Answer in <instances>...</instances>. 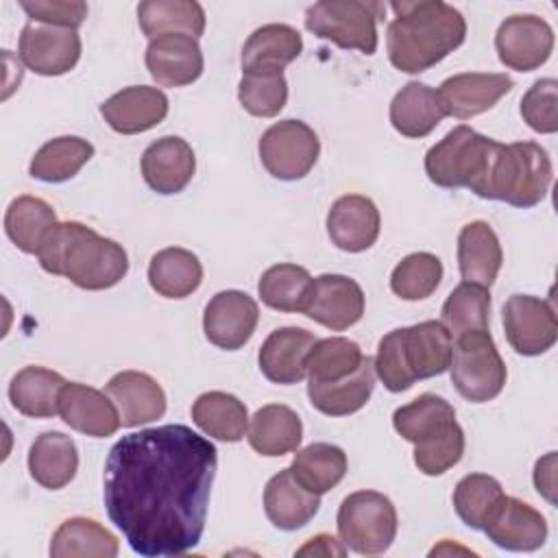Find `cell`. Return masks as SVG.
<instances>
[{
  "instance_id": "23",
  "label": "cell",
  "mask_w": 558,
  "mask_h": 558,
  "mask_svg": "<svg viewBox=\"0 0 558 558\" xmlns=\"http://www.w3.org/2000/svg\"><path fill=\"white\" fill-rule=\"evenodd\" d=\"M105 122L122 135L144 133L168 116V98L161 89L148 85H131L100 105Z\"/></svg>"
},
{
  "instance_id": "25",
  "label": "cell",
  "mask_w": 558,
  "mask_h": 558,
  "mask_svg": "<svg viewBox=\"0 0 558 558\" xmlns=\"http://www.w3.org/2000/svg\"><path fill=\"white\" fill-rule=\"evenodd\" d=\"M107 395L120 412L124 427H137L157 421L166 412V392L146 373L122 371L107 381Z\"/></svg>"
},
{
  "instance_id": "44",
  "label": "cell",
  "mask_w": 558,
  "mask_h": 558,
  "mask_svg": "<svg viewBox=\"0 0 558 558\" xmlns=\"http://www.w3.org/2000/svg\"><path fill=\"white\" fill-rule=\"evenodd\" d=\"M442 279V262L432 253L405 255L390 275V290L403 301H423L436 292Z\"/></svg>"
},
{
  "instance_id": "31",
  "label": "cell",
  "mask_w": 558,
  "mask_h": 558,
  "mask_svg": "<svg viewBox=\"0 0 558 558\" xmlns=\"http://www.w3.org/2000/svg\"><path fill=\"white\" fill-rule=\"evenodd\" d=\"M76 469V445L63 432H44L31 445L28 473L39 486L48 490H59L74 480Z\"/></svg>"
},
{
  "instance_id": "49",
  "label": "cell",
  "mask_w": 558,
  "mask_h": 558,
  "mask_svg": "<svg viewBox=\"0 0 558 558\" xmlns=\"http://www.w3.org/2000/svg\"><path fill=\"white\" fill-rule=\"evenodd\" d=\"M534 488L551 506H556V451L545 453L534 466Z\"/></svg>"
},
{
  "instance_id": "39",
  "label": "cell",
  "mask_w": 558,
  "mask_h": 558,
  "mask_svg": "<svg viewBox=\"0 0 558 558\" xmlns=\"http://www.w3.org/2000/svg\"><path fill=\"white\" fill-rule=\"evenodd\" d=\"M290 471L294 480L314 495H325L347 473V453L331 442H312L296 451Z\"/></svg>"
},
{
  "instance_id": "34",
  "label": "cell",
  "mask_w": 558,
  "mask_h": 558,
  "mask_svg": "<svg viewBox=\"0 0 558 558\" xmlns=\"http://www.w3.org/2000/svg\"><path fill=\"white\" fill-rule=\"evenodd\" d=\"M192 421L196 427L222 442H238L248 427L246 405L231 392L209 390L192 403Z\"/></svg>"
},
{
  "instance_id": "13",
  "label": "cell",
  "mask_w": 558,
  "mask_h": 558,
  "mask_svg": "<svg viewBox=\"0 0 558 558\" xmlns=\"http://www.w3.org/2000/svg\"><path fill=\"white\" fill-rule=\"evenodd\" d=\"M499 61L517 72H532L541 68L554 50L551 26L532 13L506 17L495 35Z\"/></svg>"
},
{
  "instance_id": "22",
  "label": "cell",
  "mask_w": 558,
  "mask_h": 558,
  "mask_svg": "<svg viewBox=\"0 0 558 558\" xmlns=\"http://www.w3.org/2000/svg\"><path fill=\"white\" fill-rule=\"evenodd\" d=\"M379 227L381 218L377 205L362 194L340 196L327 214V235L347 253L371 248L379 235Z\"/></svg>"
},
{
  "instance_id": "16",
  "label": "cell",
  "mask_w": 558,
  "mask_h": 558,
  "mask_svg": "<svg viewBox=\"0 0 558 558\" xmlns=\"http://www.w3.org/2000/svg\"><path fill=\"white\" fill-rule=\"evenodd\" d=\"M259 307L242 290H222L209 299L203 314L205 338L225 351L242 349L255 333Z\"/></svg>"
},
{
  "instance_id": "32",
  "label": "cell",
  "mask_w": 558,
  "mask_h": 558,
  "mask_svg": "<svg viewBox=\"0 0 558 558\" xmlns=\"http://www.w3.org/2000/svg\"><path fill=\"white\" fill-rule=\"evenodd\" d=\"M375 388V364L371 355H364L355 373L331 384H307L310 403L327 416H347L366 405Z\"/></svg>"
},
{
  "instance_id": "7",
  "label": "cell",
  "mask_w": 558,
  "mask_h": 558,
  "mask_svg": "<svg viewBox=\"0 0 558 558\" xmlns=\"http://www.w3.org/2000/svg\"><path fill=\"white\" fill-rule=\"evenodd\" d=\"M495 144L493 137L460 124L425 153V174L438 187L475 192L488 170Z\"/></svg>"
},
{
  "instance_id": "38",
  "label": "cell",
  "mask_w": 558,
  "mask_h": 558,
  "mask_svg": "<svg viewBox=\"0 0 558 558\" xmlns=\"http://www.w3.org/2000/svg\"><path fill=\"white\" fill-rule=\"evenodd\" d=\"M54 209L37 196H17L9 203L4 214V231L9 240L22 251L37 255L44 238L57 225Z\"/></svg>"
},
{
  "instance_id": "20",
  "label": "cell",
  "mask_w": 558,
  "mask_h": 558,
  "mask_svg": "<svg viewBox=\"0 0 558 558\" xmlns=\"http://www.w3.org/2000/svg\"><path fill=\"white\" fill-rule=\"evenodd\" d=\"M140 166L146 185L168 196L187 187L196 170V157L183 137L163 135L146 146Z\"/></svg>"
},
{
  "instance_id": "28",
  "label": "cell",
  "mask_w": 558,
  "mask_h": 558,
  "mask_svg": "<svg viewBox=\"0 0 558 558\" xmlns=\"http://www.w3.org/2000/svg\"><path fill=\"white\" fill-rule=\"evenodd\" d=\"M504 262L501 244L493 227L484 220H473L458 235V268L464 281L490 288Z\"/></svg>"
},
{
  "instance_id": "6",
  "label": "cell",
  "mask_w": 558,
  "mask_h": 558,
  "mask_svg": "<svg viewBox=\"0 0 558 558\" xmlns=\"http://www.w3.org/2000/svg\"><path fill=\"white\" fill-rule=\"evenodd\" d=\"M551 179L554 168L547 150L541 144L497 142L488 161V170L473 194L525 209L538 205L547 196Z\"/></svg>"
},
{
  "instance_id": "14",
  "label": "cell",
  "mask_w": 558,
  "mask_h": 558,
  "mask_svg": "<svg viewBox=\"0 0 558 558\" xmlns=\"http://www.w3.org/2000/svg\"><path fill=\"white\" fill-rule=\"evenodd\" d=\"M17 54L22 63L35 74L61 76L78 63L81 37L72 28H59L28 20L20 33Z\"/></svg>"
},
{
  "instance_id": "27",
  "label": "cell",
  "mask_w": 558,
  "mask_h": 558,
  "mask_svg": "<svg viewBox=\"0 0 558 558\" xmlns=\"http://www.w3.org/2000/svg\"><path fill=\"white\" fill-rule=\"evenodd\" d=\"M303 50V39L288 24H264L242 46V72H283Z\"/></svg>"
},
{
  "instance_id": "48",
  "label": "cell",
  "mask_w": 558,
  "mask_h": 558,
  "mask_svg": "<svg viewBox=\"0 0 558 558\" xmlns=\"http://www.w3.org/2000/svg\"><path fill=\"white\" fill-rule=\"evenodd\" d=\"M20 7L33 22L72 31L87 17V4L81 0H22Z\"/></svg>"
},
{
  "instance_id": "4",
  "label": "cell",
  "mask_w": 558,
  "mask_h": 558,
  "mask_svg": "<svg viewBox=\"0 0 558 558\" xmlns=\"http://www.w3.org/2000/svg\"><path fill=\"white\" fill-rule=\"evenodd\" d=\"M453 338L440 320H423L388 331L373 357L375 375L390 392H403L416 379H429L449 368Z\"/></svg>"
},
{
  "instance_id": "1",
  "label": "cell",
  "mask_w": 558,
  "mask_h": 558,
  "mask_svg": "<svg viewBox=\"0 0 558 558\" xmlns=\"http://www.w3.org/2000/svg\"><path fill=\"white\" fill-rule=\"evenodd\" d=\"M216 466V447L187 425L126 434L105 462L107 514L135 554L183 556L201 543Z\"/></svg>"
},
{
  "instance_id": "11",
  "label": "cell",
  "mask_w": 558,
  "mask_h": 558,
  "mask_svg": "<svg viewBox=\"0 0 558 558\" xmlns=\"http://www.w3.org/2000/svg\"><path fill=\"white\" fill-rule=\"evenodd\" d=\"M262 166L281 181L303 179L318 161L320 142L303 120H281L268 126L259 137Z\"/></svg>"
},
{
  "instance_id": "46",
  "label": "cell",
  "mask_w": 558,
  "mask_h": 558,
  "mask_svg": "<svg viewBox=\"0 0 558 558\" xmlns=\"http://www.w3.org/2000/svg\"><path fill=\"white\" fill-rule=\"evenodd\" d=\"M504 495L501 484L484 473L464 475L453 490V508L464 525L482 530V523L495 501Z\"/></svg>"
},
{
  "instance_id": "19",
  "label": "cell",
  "mask_w": 558,
  "mask_h": 558,
  "mask_svg": "<svg viewBox=\"0 0 558 558\" xmlns=\"http://www.w3.org/2000/svg\"><path fill=\"white\" fill-rule=\"evenodd\" d=\"M146 68L161 87H183L203 74V50L198 39L181 33L161 35L146 46Z\"/></svg>"
},
{
  "instance_id": "50",
  "label": "cell",
  "mask_w": 558,
  "mask_h": 558,
  "mask_svg": "<svg viewBox=\"0 0 558 558\" xmlns=\"http://www.w3.org/2000/svg\"><path fill=\"white\" fill-rule=\"evenodd\" d=\"M347 547L342 541H336L331 534H316L303 547L296 549V556H344Z\"/></svg>"
},
{
  "instance_id": "24",
  "label": "cell",
  "mask_w": 558,
  "mask_h": 558,
  "mask_svg": "<svg viewBox=\"0 0 558 558\" xmlns=\"http://www.w3.org/2000/svg\"><path fill=\"white\" fill-rule=\"evenodd\" d=\"M316 336L301 327H279L262 344L257 353L262 375L281 386L299 384L307 377V355L314 347Z\"/></svg>"
},
{
  "instance_id": "17",
  "label": "cell",
  "mask_w": 558,
  "mask_h": 558,
  "mask_svg": "<svg viewBox=\"0 0 558 558\" xmlns=\"http://www.w3.org/2000/svg\"><path fill=\"white\" fill-rule=\"evenodd\" d=\"M303 314L331 331H344L362 318L364 292L347 275H318Z\"/></svg>"
},
{
  "instance_id": "35",
  "label": "cell",
  "mask_w": 558,
  "mask_h": 558,
  "mask_svg": "<svg viewBox=\"0 0 558 558\" xmlns=\"http://www.w3.org/2000/svg\"><path fill=\"white\" fill-rule=\"evenodd\" d=\"M203 266L198 257L181 246L157 251L148 264L150 288L166 299H185L198 290Z\"/></svg>"
},
{
  "instance_id": "30",
  "label": "cell",
  "mask_w": 558,
  "mask_h": 558,
  "mask_svg": "<svg viewBox=\"0 0 558 558\" xmlns=\"http://www.w3.org/2000/svg\"><path fill=\"white\" fill-rule=\"evenodd\" d=\"M438 92L425 83H405L390 102V124L405 137L429 135L445 118Z\"/></svg>"
},
{
  "instance_id": "45",
  "label": "cell",
  "mask_w": 558,
  "mask_h": 558,
  "mask_svg": "<svg viewBox=\"0 0 558 558\" xmlns=\"http://www.w3.org/2000/svg\"><path fill=\"white\" fill-rule=\"evenodd\" d=\"M238 100L251 116H277L288 100V83L283 72H242Z\"/></svg>"
},
{
  "instance_id": "43",
  "label": "cell",
  "mask_w": 558,
  "mask_h": 558,
  "mask_svg": "<svg viewBox=\"0 0 558 558\" xmlns=\"http://www.w3.org/2000/svg\"><path fill=\"white\" fill-rule=\"evenodd\" d=\"M362 360H364V353L357 342L336 336V338H323L314 342V347L310 349L305 368H307L310 381L331 384L355 373Z\"/></svg>"
},
{
  "instance_id": "18",
  "label": "cell",
  "mask_w": 558,
  "mask_h": 558,
  "mask_svg": "<svg viewBox=\"0 0 558 558\" xmlns=\"http://www.w3.org/2000/svg\"><path fill=\"white\" fill-rule=\"evenodd\" d=\"M512 87L504 72H462L445 78L436 92L447 116L469 120L493 109Z\"/></svg>"
},
{
  "instance_id": "9",
  "label": "cell",
  "mask_w": 558,
  "mask_h": 558,
  "mask_svg": "<svg viewBox=\"0 0 558 558\" xmlns=\"http://www.w3.org/2000/svg\"><path fill=\"white\" fill-rule=\"evenodd\" d=\"M451 384L471 403L493 401L506 386V364L488 329L466 331L456 338L451 351Z\"/></svg>"
},
{
  "instance_id": "36",
  "label": "cell",
  "mask_w": 558,
  "mask_h": 558,
  "mask_svg": "<svg viewBox=\"0 0 558 558\" xmlns=\"http://www.w3.org/2000/svg\"><path fill=\"white\" fill-rule=\"evenodd\" d=\"M137 22L148 39L172 33L198 39L205 33V11L194 0H144L137 4Z\"/></svg>"
},
{
  "instance_id": "47",
  "label": "cell",
  "mask_w": 558,
  "mask_h": 558,
  "mask_svg": "<svg viewBox=\"0 0 558 558\" xmlns=\"http://www.w3.org/2000/svg\"><path fill=\"white\" fill-rule=\"evenodd\" d=\"M558 81L538 78L521 98V118L523 122L543 135L558 131Z\"/></svg>"
},
{
  "instance_id": "3",
  "label": "cell",
  "mask_w": 558,
  "mask_h": 558,
  "mask_svg": "<svg viewBox=\"0 0 558 558\" xmlns=\"http://www.w3.org/2000/svg\"><path fill=\"white\" fill-rule=\"evenodd\" d=\"M37 259L46 272L65 277L83 290L113 288L129 270L126 251L118 242L76 220L57 222L44 238Z\"/></svg>"
},
{
  "instance_id": "12",
  "label": "cell",
  "mask_w": 558,
  "mask_h": 558,
  "mask_svg": "<svg viewBox=\"0 0 558 558\" xmlns=\"http://www.w3.org/2000/svg\"><path fill=\"white\" fill-rule=\"evenodd\" d=\"M510 347L519 355H541L556 344L558 325L551 301L532 294H512L501 312Z\"/></svg>"
},
{
  "instance_id": "42",
  "label": "cell",
  "mask_w": 558,
  "mask_h": 558,
  "mask_svg": "<svg viewBox=\"0 0 558 558\" xmlns=\"http://www.w3.org/2000/svg\"><path fill=\"white\" fill-rule=\"evenodd\" d=\"M440 323L447 327L451 338L466 331L488 329L490 323V292L486 286L462 281L458 283L440 310Z\"/></svg>"
},
{
  "instance_id": "21",
  "label": "cell",
  "mask_w": 558,
  "mask_h": 558,
  "mask_svg": "<svg viewBox=\"0 0 558 558\" xmlns=\"http://www.w3.org/2000/svg\"><path fill=\"white\" fill-rule=\"evenodd\" d=\"M59 416L65 425L92 438H107L122 425L116 403L100 390L78 381L63 384L59 392Z\"/></svg>"
},
{
  "instance_id": "33",
  "label": "cell",
  "mask_w": 558,
  "mask_h": 558,
  "mask_svg": "<svg viewBox=\"0 0 558 558\" xmlns=\"http://www.w3.org/2000/svg\"><path fill=\"white\" fill-rule=\"evenodd\" d=\"M65 379L44 366H24L9 384L11 405L31 418H50L59 414V392Z\"/></svg>"
},
{
  "instance_id": "5",
  "label": "cell",
  "mask_w": 558,
  "mask_h": 558,
  "mask_svg": "<svg viewBox=\"0 0 558 558\" xmlns=\"http://www.w3.org/2000/svg\"><path fill=\"white\" fill-rule=\"evenodd\" d=\"M392 425L399 436L414 445V464L421 473L442 475L462 460L464 432L447 399L423 392L395 410Z\"/></svg>"
},
{
  "instance_id": "37",
  "label": "cell",
  "mask_w": 558,
  "mask_h": 558,
  "mask_svg": "<svg viewBox=\"0 0 558 558\" xmlns=\"http://www.w3.org/2000/svg\"><path fill=\"white\" fill-rule=\"evenodd\" d=\"M118 549V538L105 525L87 517L65 519L50 541L52 558H113Z\"/></svg>"
},
{
  "instance_id": "40",
  "label": "cell",
  "mask_w": 558,
  "mask_h": 558,
  "mask_svg": "<svg viewBox=\"0 0 558 558\" xmlns=\"http://www.w3.org/2000/svg\"><path fill=\"white\" fill-rule=\"evenodd\" d=\"M94 157V146L76 135H61L46 142L31 159L28 172L33 179L46 183H63L72 179L89 159Z\"/></svg>"
},
{
  "instance_id": "26",
  "label": "cell",
  "mask_w": 558,
  "mask_h": 558,
  "mask_svg": "<svg viewBox=\"0 0 558 558\" xmlns=\"http://www.w3.org/2000/svg\"><path fill=\"white\" fill-rule=\"evenodd\" d=\"M320 508V495L303 488L290 466L272 475L264 488V510L268 521L286 532L307 525Z\"/></svg>"
},
{
  "instance_id": "10",
  "label": "cell",
  "mask_w": 558,
  "mask_h": 558,
  "mask_svg": "<svg viewBox=\"0 0 558 558\" xmlns=\"http://www.w3.org/2000/svg\"><path fill=\"white\" fill-rule=\"evenodd\" d=\"M384 11L379 2L320 0L305 11V28L340 48H355L364 54L377 50V20Z\"/></svg>"
},
{
  "instance_id": "15",
  "label": "cell",
  "mask_w": 558,
  "mask_h": 558,
  "mask_svg": "<svg viewBox=\"0 0 558 558\" xmlns=\"http://www.w3.org/2000/svg\"><path fill=\"white\" fill-rule=\"evenodd\" d=\"M482 532L508 551H534L547 541V521L530 504L506 493L488 510Z\"/></svg>"
},
{
  "instance_id": "2",
  "label": "cell",
  "mask_w": 558,
  "mask_h": 558,
  "mask_svg": "<svg viewBox=\"0 0 558 558\" xmlns=\"http://www.w3.org/2000/svg\"><path fill=\"white\" fill-rule=\"evenodd\" d=\"M390 9L395 20L386 31V48L390 63L399 72H425L464 44L466 22L447 2H392Z\"/></svg>"
},
{
  "instance_id": "8",
  "label": "cell",
  "mask_w": 558,
  "mask_h": 558,
  "mask_svg": "<svg viewBox=\"0 0 558 558\" xmlns=\"http://www.w3.org/2000/svg\"><path fill=\"white\" fill-rule=\"evenodd\" d=\"M336 525L347 549L375 556L392 545L399 523L397 510L384 493L355 490L342 499Z\"/></svg>"
},
{
  "instance_id": "41",
  "label": "cell",
  "mask_w": 558,
  "mask_h": 558,
  "mask_svg": "<svg viewBox=\"0 0 558 558\" xmlns=\"http://www.w3.org/2000/svg\"><path fill=\"white\" fill-rule=\"evenodd\" d=\"M312 277L303 266L275 264L259 277L257 292L264 305L277 312H303L312 292Z\"/></svg>"
},
{
  "instance_id": "29",
  "label": "cell",
  "mask_w": 558,
  "mask_h": 558,
  "mask_svg": "<svg viewBox=\"0 0 558 558\" xmlns=\"http://www.w3.org/2000/svg\"><path fill=\"white\" fill-rule=\"evenodd\" d=\"M246 438L259 456L279 458L299 449L303 423L292 408L283 403H268L253 414L246 427Z\"/></svg>"
}]
</instances>
